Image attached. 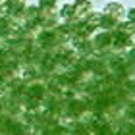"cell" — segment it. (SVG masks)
Returning <instances> with one entry per match:
<instances>
[{
  "instance_id": "cell-1",
  "label": "cell",
  "mask_w": 135,
  "mask_h": 135,
  "mask_svg": "<svg viewBox=\"0 0 135 135\" xmlns=\"http://www.w3.org/2000/svg\"><path fill=\"white\" fill-rule=\"evenodd\" d=\"M89 16H91V2L89 0H75V4H73V20L87 21Z\"/></svg>"
},
{
  "instance_id": "cell-2",
  "label": "cell",
  "mask_w": 135,
  "mask_h": 135,
  "mask_svg": "<svg viewBox=\"0 0 135 135\" xmlns=\"http://www.w3.org/2000/svg\"><path fill=\"white\" fill-rule=\"evenodd\" d=\"M112 41H114V35L110 33V31H106V33H100L93 42H95V48H97V50H106V48L112 45Z\"/></svg>"
},
{
  "instance_id": "cell-3",
  "label": "cell",
  "mask_w": 135,
  "mask_h": 135,
  "mask_svg": "<svg viewBox=\"0 0 135 135\" xmlns=\"http://www.w3.org/2000/svg\"><path fill=\"white\" fill-rule=\"evenodd\" d=\"M104 12H106L104 16H108V17H114V20H120V17L126 14V12H124V6H122L120 2H110V4H106Z\"/></svg>"
},
{
  "instance_id": "cell-4",
  "label": "cell",
  "mask_w": 135,
  "mask_h": 135,
  "mask_svg": "<svg viewBox=\"0 0 135 135\" xmlns=\"http://www.w3.org/2000/svg\"><path fill=\"white\" fill-rule=\"evenodd\" d=\"M60 16H62L64 20H71V17H73V6H71V4L62 6V10H60Z\"/></svg>"
},
{
  "instance_id": "cell-5",
  "label": "cell",
  "mask_w": 135,
  "mask_h": 135,
  "mask_svg": "<svg viewBox=\"0 0 135 135\" xmlns=\"http://www.w3.org/2000/svg\"><path fill=\"white\" fill-rule=\"evenodd\" d=\"M127 17H129V21H135V8H131L127 12Z\"/></svg>"
},
{
  "instance_id": "cell-6",
  "label": "cell",
  "mask_w": 135,
  "mask_h": 135,
  "mask_svg": "<svg viewBox=\"0 0 135 135\" xmlns=\"http://www.w3.org/2000/svg\"><path fill=\"white\" fill-rule=\"evenodd\" d=\"M16 2H23V0H16Z\"/></svg>"
},
{
  "instance_id": "cell-7",
  "label": "cell",
  "mask_w": 135,
  "mask_h": 135,
  "mask_svg": "<svg viewBox=\"0 0 135 135\" xmlns=\"http://www.w3.org/2000/svg\"><path fill=\"white\" fill-rule=\"evenodd\" d=\"M54 2H56V0H54Z\"/></svg>"
},
{
  "instance_id": "cell-8",
  "label": "cell",
  "mask_w": 135,
  "mask_h": 135,
  "mask_svg": "<svg viewBox=\"0 0 135 135\" xmlns=\"http://www.w3.org/2000/svg\"><path fill=\"white\" fill-rule=\"evenodd\" d=\"M133 46H135V45H133Z\"/></svg>"
}]
</instances>
